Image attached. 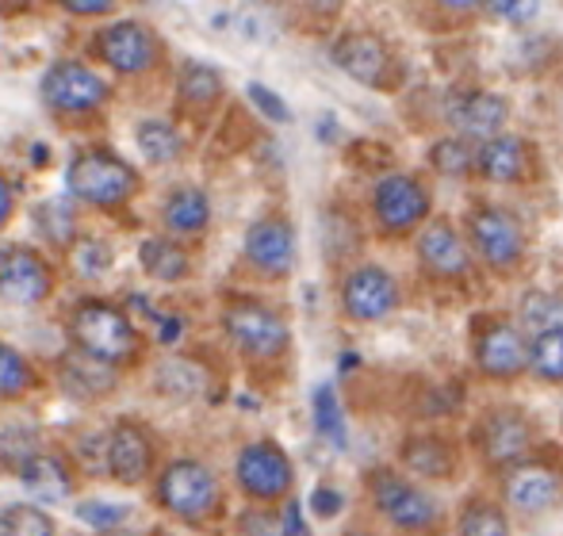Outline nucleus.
Returning <instances> with one entry per match:
<instances>
[{"label":"nucleus","instance_id":"nucleus-1","mask_svg":"<svg viewBox=\"0 0 563 536\" xmlns=\"http://www.w3.org/2000/svg\"><path fill=\"white\" fill-rule=\"evenodd\" d=\"M69 342L81 357H89L108 372L139 365L142 357V337L134 319L108 299H81L69 311Z\"/></svg>","mask_w":563,"mask_h":536},{"label":"nucleus","instance_id":"nucleus-2","mask_svg":"<svg viewBox=\"0 0 563 536\" xmlns=\"http://www.w3.org/2000/svg\"><path fill=\"white\" fill-rule=\"evenodd\" d=\"M464 238L472 249L475 265H483L498 280H510L526 268L529 238L526 226L514 211L498 208V203H472L464 215Z\"/></svg>","mask_w":563,"mask_h":536},{"label":"nucleus","instance_id":"nucleus-3","mask_svg":"<svg viewBox=\"0 0 563 536\" xmlns=\"http://www.w3.org/2000/svg\"><path fill=\"white\" fill-rule=\"evenodd\" d=\"M66 188L74 200L89 203V208L115 211V208H126V203L139 196L142 177H139V169H131L112 149L92 146V149H81V154L69 161Z\"/></svg>","mask_w":563,"mask_h":536},{"label":"nucleus","instance_id":"nucleus-4","mask_svg":"<svg viewBox=\"0 0 563 536\" xmlns=\"http://www.w3.org/2000/svg\"><path fill=\"white\" fill-rule=\"evenodd\" d=\"M223 330L238 353H242L250 365H273L288 353L291 334L284 314L273 303L253 295H234L223 306Z\"/></svg>","mask_w":563,"mask_h":536},{"label":"nucleus","instance_id":"nucleus-5","mask_svg":"<svg viewBox=\"0 0 563 536\" xmlns=\"http://www.w3.org/2000/svg\"><path fill=\"white\" fill-rule=\"evenodd\" d=\"M368 208H372V223H376L379 238L399 242L422 231V223L433 215V192L422 177L384 172V177L372 185Z\"/></svg>","mask_w":563,"mask_h":536},{"label":"nucleus","instance_id":"nucleus-6","mask_svg":"<svg viewBox=\"0 0 563 536\" xmlns=\"http://www.w3.org/2000/svg\"><path fill=\"white\" fill-rule=\"evenodd\" d=\"M368 499H372V506H376V514L399 533L426 536L438 529V522H441V510H438V502H433V494L422 491L418 479H407L395 468L372 471Z\"/></svg>","mask_w":563,"mask_h":536},{"label":"nucleus","instance_id":"nucleus-7","mask_svg":"<svg viewBox=\"0 0 563 536\" xmlns=\"http://www.w3.org/2000/svg\"><path fill=\"white\" fill-rule=\"evenodd\" d=\"M38 97H43L46 112L54 120H89L108 104L112 89L100 77V69H92L89 62L58 58L38 81Z\"/></svg>","mask_w":563,"mask_h":536},{"label":"nucleus","instance_id":"nucleus-8","mask_svg":"<svg viewBox=\"0 0 563 536\" xmlns=\"http://www.w3.org/2000/svg\"><path fill=\"white\" fill-rule=\"evenodd\" d=\"M154 494L165 514L180 517V522H188V525L208 522L219 510V502H223V487H219L216 471L200 460H188V456L185 460L165 464L162 476H157Z\"/></svg>","mask_w":563,"mask_h":536},{"label":"nucleus","instance_id":"nucleus-9","mask_svg":"<svg viewBox=\"0 0 563 536\" xmlns=\"http://www.w3.org/2000/svg\"><path fill=\"white\" fill-rule=\"evenodd\" d=\"M472 365L479 376L498 383L521 380L529 372V334L518 319L506 314H483L472 326Z\"/></svg>","mask_w":563,"mask_h":536},{"label":"nucleus","instance_id":"nucleus-10","mask_svg":"<svg viewBox=\"0 0 563 536\" xmlns=\"http://www.w3.org/2000/svg\"><path fill=\"white\" fill-rule=\"evenodd\" d=\"M92 54L104 62L108 69L123 77H142L150 69L162 66L165 43L150 23L142 20H115L92 35Z\"/></svg>","mask_w":563,"mask_h":536},{"label":"nucleus","instance_id":"nucleus-11","mask_svg":"<svg viewBox=\"0 0 563 536\" xmlns=\"http://www.w3.org/2000/svg\"><path fill=\"white\" fill-rule=\"evenodd\" d=\"M338 303L349 322L372 326V322H384L399 311L402 288L384 265H353L338 283Z\"/></svg>","mask_w":563,"mask_h":536},{"label":"nucleus","instance_id":"nucleus-12","mask_svg":"<svg viewBox=\"0 0 563 536\" xmlns=\"http://www.w3.org/2000/svg\"><path fill=\"white\" fill-rule=\"evenodd\" d=\"M330 58H334V66L345 77H353L356 85L376 89V92L395 89L402 77L391 43L379 38L376 31H345L334 43V51H330Z\"/></svg>","mask_w":563,"mask_h":536},{"label":"nucleus","instance_id":"nucleus-13","mask_svg":"<svg viewBox=\"0 0 563 536\" xmlns=\"http://www.w3.org/2000/svg\"><path fill=\"white\" fill-rule=\"evenodd\" d=\"M234 479L245 499L261 502V506H273V502H284L291 494L296 468H291V456L276 440H253V445H245L238 453Z\"/></svg>","mask_w":563,"mask_h":536},{"label":"nucleus","instance_id":"nucleus-14","mask_svg":"<svg viewBox=\"0 0 563 536\" xmlns=\"http://www.w3.org/2000/svg\"><path fill=\"white\" fill-rule=\"evenodd\" d=\"M415 254L422 272L433 283H464L475 272V257L467 249V238L452 219H426L415 234Z\"/></svg>","mask_w":563,"mask_h":536},{"label":"nucleus","instance_id":"nucleus-15","mask_svg":"<svg viewBox=\"0 0 563 536\" xmlns=\"http://www.w3.org/2000/svg\"><path fill=\"white\" fill-rule=\"evenodd\" d=\"M475 448L495 471H506L514 464L529 460L537 453V429L521 410L498 406L475 422Z\"/></svg>","mask_w":563,"mask_h":536},{"label":"nucleus","instance_id":"nucleus-16","mask_svg":"<svg viewBox=\"0 0 563 536\" xmlns=\"http://www.w3.org/2000/svg\"><path fill=\"white\" fill-rule=\"evenodd\" d=\"M503 510L518 517H541L563 502V471L544 460H521L503 471Z\"/></svg>","mask_w":563,"mask_h":536},{"label":"nucleus","instance_id":"nucleus-17","mask_svg":"<svg viewBox=\"0 0 563 536\" xmlns=\"http://www.w3.org/2000/svg\"><path fill=\"white\" fill-rule=\"evenodd\" d=\"M54 291V265L35 246H4L0 249V299L15 306L46 303Z\"/></svg>","mask_w":563,"mask_h":536},{"label":"nucleus","instance_id":"nucleus-18","mask_svg":"<svg viewBox=\"0 0 563 536\" xmlns=\"http://www.w3.org/2000/svg\"><path fill=\"white\" fill-rule=\"evenodd\" d=\"M245 265L265 280H284L296 268V226L284 215H261L250 223L242 242Z\"/></svg>","mask_w":563,"mask_h":536},{"label":"nucleus","instance_id":"nucleus-19","mask_svg":"<svg viewBox=\"0 0 563 536\" xmlns=\"http://www.w3.org/2000/svg\"><path fill=\"white\" fill-rule=\"evenodd\" d=\"M475 172L487 185H521L533 177V146L514 131L490 134L475 142Z\"/></svg>","mask_w":563,"mask_h":536},{"label":"nucleus","instance_id":"nucleus-20","mask_svg":"<svg viewBox=\"0 0 563 536\" xmlns=\"http://www.w3.org/2000/svg\"><path fill=\"white\" fill-rule=\"evenodd\" d=\"M108 471L115 483L139 487L154 471V437L142 422H119L108 433Z\"/></svg>","mask_w":563,"mask_h":536},{"label":"nucleus","instance_id":"nucleus-21","mask_svg":"<svg viewBox=\"0 0 563 536\" xmlns=\"http://www.w3.org/2000/svg\"><path fill=\"white\" fill-rule=\"evenodd\" d=\"M506 120H510V104H506V97H498V92L472 89L449 100L452 131L467 142H483V138H490V134L506 131Z\"/></svg>","mask_w":563,"mask_h":536},{"label":"nucleus","instance_id":"nucleus-22","mask_svg":"<svg viewBox=\"0 0 563 536\" xmlns=\"http://www.w3.org/2000/svg\"><path fill=\"white\" fill-rule=\"evenodd\" d=\"M20 483L35 494V502H46V506H51V502H66L69 494H74L77 479H74V468H69L66 456L35 448V453L20 460Z\"/></svg>","mask_w":563,"mask_h":536},{"label":"nucleus","instance_id":"nucleus-23","mask_svg":"<svg viewBox=\"0 0 563 536\" xmlns=\"http://www.w3.org/2000/svg\"><path fill=\"white\" fill-rule=\"evenodd\" d=\"M399 460H402V468H407V476H415V479H452L460 468L452 440L433 437V433H415V437L402 440Z\"/></svg>","mask_w":563,"mask_h":536},{"label":"nucleus","instance_id":"nucleus-24","mask_svg":"<svg viewBox=\"0 0 563 536\" xmlns=\"http://www.w3.org/2000/svg\"><path fill=\"white\" fill-rule=\"evenodd\" d=\"M162 223H165V231H169V238H177V242L203 238L211 226L208 192H200V188H177V192L165 200Z\"/></svg>","mask_w":563,"mask_h":536},{"label":"nucleus","instance_id":"nucleus-25","mask_svg":"<svg viewBox=\"0 0 563 536\" xmlns=\"http://www.w3.org/2000/svg\"><path fill=\"white\" fill-rule=\"evenodd\" d=\"M177 97L188 112H196V115L211 112V108H219V100H223V74L203 66V62H185V69H180V77H177Z\"/></svg>","mask_w":563,"mask_h":536},{"label":"nucleus","instance_id":"nucleus-26","mask_svg":"<svg viewBox=\"0 0 563 536\" xmlns=\"http://www.w3.org/2000/svg\"><path fill=\"white\" fill-rule=\"evenodd\" d=\"M139 261H142V272L154 276V280H162V283H177L192 272V257H188V249L180 246L177 238H169V234H165V238L142 242Z\"/></svg>","mask_w":563,"mask_h":536},{"label":"nucleus","instance_id":"nucleus-27","mask_svg":"<svg viewBox=\"0 0 563 536\" xmlns=\"http://www.w3.org/2000/svg\"><path fill=\"white\" fill-rule=\"evenodd\" d=\"M456 536H510V514L503 510V502L487 499V494H472L460 506Z\"/></svg>","mask_w":563,"mask_h":536},{"label":"nucleus","instance_id":"nucleus-28","mask_svg":"<svg viewBox=\"0 0 563 536\" xmlns=\"http://www.w3.org/2000/svg\"><path fill=\"white\" fill-rule=\"evenodd\" d=\"M529 376L549 388H563V326L529 334Z\"/></svg>","mask_w":563,"mask_h":536},{"label":"nucleus","instance_id":"nucleus-29","mask_svg":"<svg viewBox=\"0 0 563 536\" xmlns=\"http://www.w3.org/2000/svg\"><path fill=\"white\" fill-rule=\"evenodd\" d=\"M134 142H139L142 157H146L150 165H169L185 154V138H180V131L165 120H142L139 131H134Z\"/></svg>","mask_w":563,"mask_h":536},{"label":"nucleus","instance_id":"nucleus-30","mask_svg":"<svg viewBox=\"0 0 563 536\" xmlns=\"http://www.w3.org/2000/svg\"><path fill=\"white\" fill-rule=\"evenodd\" d=\"M311 410H314V429H319V437L341 453V448L349 445V425H345V414H341L334 383H319V388H314Z\"/></svg>","mask_w":563,"mask_h":536},{"label":"nucleus","instance_id":"nucleus-31","mask_svg":"<svg viewBox=\"0 0 563 536\" xmlns=\"http://www.w3.org/2000/svg\"><path fill=\"white\" fill-rule=\"evenodd\" d=\"M35 388H38V372L31 368V360L20 349H12L8 342H0V399L15 402Z\"/></svg>","mask_w":563,"mask_h":536},{"label":"nucleus","instance_id":"nucleus-32","mask_svg":"<svg viewBox=\"0 0 563 536\" xmlns=\"http://www.w3.org/2000/svg\"><path fill=\"white\" fill-rule=\"evenodd\" d=\"M35 226L54 246H74L77 238V211L69 200H43L35 208Z\"/></svg>","mask_w":563,"mask_h":536},{"label":"nucleus","instance_id":"nucleus-33","mask_svg":"<svg viewBox=\"0 0 563 536\" xmlns=\"http://www.w3.org/2000/svg\"><path fill=\"white\" fill-rule=\"evenodd\" d=\"M430 165L441 177H467L475 172V142L460 138V134L438 138V146L430 149Z\"/></svg>","mask_w":563,"mask_h":536},{"label":"nucleus","instance_id":"nucleus-34","mask_svg":"<svg viewBox=\"0 0 563 536\" xmlns=\"http://www.w3.org/2000/svg\"><path fill=\"white\" fill-rule=\"evenodd\" d=\"M0 536H58L51 514L31 502H15L0 514Z\"/></svg>","mask_w":563,"mask_h":536},{"label":"nucleus","instance_id":"nucleus-35","mask_svg":"<svg viewBox=\"0 0 563 536\" xmlns=\"http://www.w3.org/2000/svg\"><path fill=\"white\" fill-rule=\"evenodd\" d=\"M518 326L521 330H552V326H563V295L556 291H529L521 299V314H518Z\"/></svg>","mask_w":563,"mask_h":536},{"label":"nucleus","instance_id":"nucleus-36","mask_svg":"<svg viewBox=\"0 0 563 536\" xmlns=\"http://www.w3.org/2000/svg\"><path fill=\"white\" fill-rule=\"evenodd\" d=\"M69 268L81 280H97V276H104L112 268V246L104 238H92V234L74 238V246H69Z\"/></svg>","mask_w":563,"mask_h":536},{"label":"nucleus","instance_id":"nucleus-37","mask_svg":"<svg viewBox=\"0 0 563 536\" xmlns=\"http://www.w3.org/2000/svg\"><path fill=\"white\" fill-rule=\"evenodd\" d=\"M77 517H81L89 529L112 533L126 522V517H131V510L115 506V502H81V506H77Z\"/></svg>","mask_w":563,"mask_h":536},{"label":"nucleus","instance_id":"nucleus-38","mask_svg":"<svg viewBox=\"0 0 563 536\" xmlns=\"http://www.w3.org/2000/svg\"><path fill=\"white\" fill-rule=\"evenodd\" d=\"M483 8L498 23H510V27H526V23H533L541 15V0H487Z\"/></svg>","mask_w":563,"mask_h":536},{"label":"nucleus","instance_id":"nucleus-39","mask_svg":"<svg viewBox=\"0 0 563 536\" xmlns=\"http://www.w3.org/2000/svg\"><path fill=\"white\" fill-rule=\"evenodd\" d=\"M245 97L257 104V112L265 115V120H273V123H291V112H288V104H284L280 97H276L273 89H265V85H257L253 81L250 89H245Z\"/></svg>","mask_w":563,"mask_h":536},{"label":"nucleus","instance_id":"nucleus-40","mask_svg":"<svg viewBox=\"0 0 563 536\" xmlns=\"http://www.w3.org/2000/svg\"><path fill=\"white\" fill-rule=\"evenodd\" d=\"M242 533L245 536H284L280 529V510H250V514L242 517Z\"/></svg>","mask_w":563,"mask_h":536},{"label":"nucleus","instance_id":"nucleus-41","mask_svg":"<svg viewBox=\"0 0 563 536\" xmlns=\"http://www.w3.org/2000/svg\"><path fill=\"white\" fill-rule=\"evenodd\" d=\"M62 12L77 15V20H104V15L115 12L119 0H54Z\"/></svg>","mask_w":563,"mask_h":536},{"label":"nucleus","instance_id":"nucleus-42","mask_svg":"<svg viewBox=\"0 0 563 536\" xmlns=\"http://www.w3.org/2000/svg\"><path fill=\"white\" fill-rule=\"evenodd\" d=\"M341 506H345V499H341V491H334V487H314V494H311V510L319 517H338L341 514Z\"/></svg>","mask_w":563,"mask_h":536},{"label":"nucleus","instance_id":"nucleus-43","mask_svg":"<svg viewBox=\"0 0 563 536\" xmlns=\"http://www.w3.org/2000/svg\"><path fill=\"white\" fill-rule=\"evenodd\" d=\"M280 529L284 536H307V525H303V506H299L296 499H284V506H280Z\"/></svg>","mask_w":563,"mask_h":536},{"label":"nucleus","instance_id":"nucleus-44","mask_svg":"<svg viewBox=\"0 0 563 536\" xmlns=\"http://www.w3.org/2000/svg\"><path fill=\"white\" fill-rule=\"evenodd\" d=\"M487 0H433L441 15H452V20H472L475 12H483Z\"/></svg>","mask_w":563,"mask_h":536},{"label":"nucleus","instance_id":"nucleus-45","mask_svg":"<svg viewBox=\"0 0 563 536\" xmlns=\"http://www.w3.org/2000/svg\"><path fill=\"white\" fill-rule=\"evenodd\" d=\"M15 200H20V188H15V180L0 169V226H8V219L15 215Z\"/></svg>","mask_w":563,"mask_h":536},{"label":"nucleus","instance_id":"nucleus-46","mask_svg":"<svg viewBox=\"0 0 563 536\" xmlns=\"http://www.w3.org/2000/svg\"><path fill=\"white\" fill-rule=\"evenodd\" d=\"M180 330H185V322H180V319H162V330H157V337H162V345H173L180 337Z\"/></svg>","mask_w":563,"mask_h":536},{"label":"nucleus","instance_id":"nucleus-47","mask_svg":"<svg viewBox=\"0 0 563 536\" xmlns=\"http://www.w3.org/2000/svg\"><path fill=\"white\" fill-rule=\"evenodd\" d=\"M0 8L4 12H20V8H27V0H0Z\"/></svg>","mask_w":563,"mask_h":536},{"label":"nucleus","instance_id":"nucleus-48","mask_svg":"<svg viewBox=\"0 0 563 536\" xmlns=\"http://www.w3.org/2000/svg\"><path fill=\"white\" fill-rule=\"evenodd\" d=\"M345 536H372V533H364V529H349Z\"/></svg>","mask_w":563,"mask_h":536}]
</instances>
